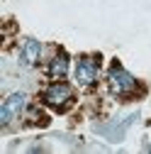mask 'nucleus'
Masks as SVG:
<instances>
[{"instance_id": "f257e3e1", "label": "nucleus", "mask_w": 151, "mask_h": 154, "mask_svg": "<svg viewBox=\"0 0 151 154\" xmlns=\"http://www.w3.org/2000/svg\"><path fill=\"white\" fill-rule=\"evenodd\" d=\"M110 86H112V91H115L117 95H127V93H132L137 88V81H134V76L127 73L122 66H112V71H110Z\"/></svg>"}, {"instance_id": "f03ea898", "label": "nucleus", "mask_w": 151, "mask_h": 154, "mask_svg": "<svg viewBox=\"0 0 151 154\" xmlns=\"http://www.w3.org/2000/svg\"><path fill=\"white\" fill-rule=\"evenodd\" d=\"M71 86L66 83H51L46 91H44V103L54 105V108H66L68 100H71Z\"/></svg>"}, {"instance_id": "7ed1b4c3", "label": "nucleus", "mask_w": 151, "mask_h": 154, "mask_svg": "<svg viewBox=\"0 0 151 154\" xmlns=\"http://www.w3.org/2000/svg\"><path fill=\"white\" fill-rule=\"evenodd\" d=\"M25 100H27V95L25 93H12L10 98L3 103V108H0V122L7 125L15 115H20V110L25 108Z\"/></svg>"}, {"instance_id": "20e7f679", "label": "nucleus", "mask_w": 151, "mask_h": 154, "mask_svg": "<svg viewBox=\"0 0 151 154\" xmlns=\"http://www.w3.org/2000/svg\"><path fill=\"white\" fill-rule=\"evenodd\" d=\"M95 76H98V64L93 59H81L76 64V81L81 86H93L95 83Z\"/></svg>"}, {"instance_id": "39448f33", "label": "nucleus", "mask_w": 151, "mask_h": 154, "mask_svg": "<svg viewBox=\"0 0 151 154\" xmlns=\"http://www.w3.org/2000/svg\"><path fill=\"white\" fill-rule=\"evenodd\" d=\"M39 54H42V44L37 39H27L22 47V64L25 66H34L39 61Z\"/></svg>"}, {"instance_id": "423d86ee", "label": "nucleus", "mask_w": 151, "mask_h": 154, "mask_svg": "<svg viewBox=\"0 0 151 154\" xmlns=\"http://www.w3.org/2000/svg\"><path fill=\"white\" fill-rule=\"evenodd\" d=\"M66 71H68V56H66V54L54 56V61L49 64V73H51V76H59V79H64Z\"/></svg>"}]
</instances>
